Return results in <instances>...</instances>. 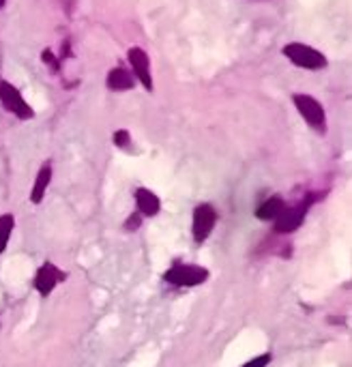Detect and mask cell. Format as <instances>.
<instances>
[{
	"instance_id": "cell-1",
	"label": "cell",
	"mask_w": 352,
	"mask_h": 367,
	"mask_svg": "<svg viewBox=\"0 0 352 367\" xmlns=\"http://www.w3.org/2000/svg\"><path fill=\"white\" fill-rule=\"evenodd\" d=\"M208 277H211L208 268H204L200 264H187V262H174L161 275V279L166 283L178 286V288H196V286H202L204 281H208Z\"/></svg>"
},
{
	"instance_id": "cell-2",
	"label": "cell",
	"mask_w": 352,
	"mask_h": 367,
	"mask_svg": "<svg viewBox=\"0 0 352 367\" xmlns=\"http://www.w3.org/2000/svg\"><path fill=\"white\" fill-rule=\"evenodd\" d=\"M281 52H283V56H286L292 65H296V67H301V69H307V71H322V69H326V65H328L326 56H324L320 50H316V48H311V46H307V44L292 41V44H286Z\"/></svg>"
},
{
	"instance_id": "cell-3",
	"label": "cell",
	"mask_w": 352,
	"mask_h": 367,
	"mask_svg": "<svg viewBox=\"0 0 352 367\" xmlns=\"http://www.w3.org/2000/svg\"><path fill=\"white\" fill-rule=\"evenodd\" d=\"M292 104H294L296 112L303 116V121H305L311 129L324 131V127H326V114H324L322 104H320L316 97L305 95V93H298V95L292 97Z\"/></svg>"
},
{
	"instance_id": "cell-4",
	"label": "cell",
	"mask_w": 352,
	"mask_h": 367,
	"mask_svg": "<svg viewBox=\"0 0 352 367\" xmlns=\"http://www.w3.org/2000/svg\"><path fill=\"white\" fill-rule=\"evenodd\" d=\"M0 104L7 112L18 116L20 121H31L35 116V110L29 106V101L22 97V93L11 82H0Z\"/></svg>"
},
{
	"instance_id": "cell-5",
	"label": "cell",
	"mask_w": 352,
	"mask_h": 367,
	"mask_svg": "<svg viewBox=\"0 0 352 367\" xmlns=\"http://www.w3.org/2000/svg\"><path fill=\"white\" fill-rule=\"evenodd\" d=\"M217 219H219V215H217L215 206L208 204V202H202V204H198V206L193 208L191 234H193V241H196L198 245H202V243L211 236L213 228L217 226Z\"/></svg>"
},
{
	"instance_id": "cell-6",
	"label": "cell",
	"mask_w": 352,
	"mask_h": 367,
	"mask_svg": "<svg viewBox=\"0 0 352 367\" xmlns=\"http://www.w3.org/2000/svg\"><path fill=\"white\" fill-rule=\"evenodd\" d=\"M65 279H67V273L63 268H59L54 262H44L39 271L35 273V290L41 294V298H48L54 292V288L63 283Z\"/></svg>"
},
{
	"instance_id": "cell-7",
	"label": "cell",
	"mask_w": 352,
	"mask_h": 367,
	"mask_svg": "<svg viewBox=\"0 0 352 367\" xmlns=\"http://www.w3.org/2000/svg\"><path fill=\"white\" fill-rule=\"evenodd\" d=\"M311 200L305 202V204H296V206H286L283 213L275 219V232L277 234H290L294 230L301 228V223L305 221V215H307V208H309Z\"/></svg>"
},
{
	"instance_id": "cell-8",
	"label": "cell",
	"mask_w": 352,
	"mask_h": 367,
	"mask_svg": "<svg viewBox=\"0 0 352 367\" xmlns=\"http://www.w3.org/2000/svg\"><path fill=\"white\" fill-rule=\"evenodd\" d=\"M127 59H129L134 78L140 80V84L146 91H153V74H151V59H149V54L142 48H131Z\"/></svg>"
},
{
	"instance_id": "cell-9",
	"label": "cell",
	"mask_w": 352,
	"mask_h": 367,
	"mask_svg": "<svg viewBox=\"0 0 352 367\" xmlns=\"http://www.w3.org/2000/svg\"><path fill=\"white\" fill-rule=\"evenodd\" d=\"M134 198H136V211H138L142 217H155V215H159V211H161V200H159V196H157L153 189H149V187H138L136 193H134Z\"/></svg>"
},
{
	"instance_id": "cell-10",
	"label": "cell",
	"mask_w": 352,
	"mask_h": 367,
	"mask_svg": "<svg viewBox=\"0 0 352 367\" xmlns=\"http://www.w3.org/2000/svg\"><path fill=\"white\" fill-rule=\"evenodd\" d=\"M52 174L54 172H52V164L50 161L39 168V172L35 176V183H33V189H31V202L33 204H41V200L46 198V191H48V187L52 183Z\"/></svg>"
},
{
	"instance_id": "cell-11",
	"label": "cell",
	"mask_w": 352,
	"mask_h": 367,
	"mask_svg": "<svg viewBox=\"0 0 352 367\" xmlns=\"http://www.w3.org/2000/svg\"><path fill=\"white\" fill-rule=\"evenodd\" d=\"M286 206H288V204H286L279 196H271V198H266V200L256 208V217H258L260 221H275V219L283 213Z\"/></svg>"
},
{
	"instance_id": "cell-12",
	"label": "cell",
	"mask_w": 352,
	"mask_h": 367,
	"mask_svg": "<svg viewBox=\"0 0 352 367\" xmlns=\"http://www.w3.org/2000/svg\"><path fill=\"white\" fill-rule=\"evenodd\" d=\"M134 84H136V78H134V74L127 71L125 67H114V69L108 74V89H110V91H116V93H121V91H131Z\"/></svg>"
},
{
	"instance_id": "cell-13",
	"label": "cell",
	"mask_w": 352,
	"mask_h": 367,
	"mask_svg": "<svg viewBox=\"0 0 352 367\" xmlns=\"http://www.w3.org/2000/svg\"><path fill=\"white\" fill-rule=\"evenodd\" d=\"M16 230V217L11 213H5L0 215V256L5 253L9 241H11V234Z\"/></svg>"
},
{
	"instance_id": "cell-14",
	"label": "cell",
	"mask_w": 352,
	"mask_h": 367,
	"mask_svg": "<svg viewBox=\"0 0 352 367\" xmlns=\"http://www.w3.org/2000/svg\"><path fill=\"white\" fill-rule=\"evenodd\" d=\"M271 361H273V354L271 352H264V354H258V356H253L251 361H247V363H243L238 367H268Z\"/></svg>"
},
{
	"instance_id": "cell-15",
	"label": "cell",
	"mask_w": 352,
	"mask_h": 367,
	"mask_svg": "<svg viewBox=\"0 0 352 367\" xmlns=\"http://www.w3.org/2000/svg\"><path fill=\"white\" fill-rule=\"evenodd\" d=\"M142 221H144V217L136 211V213H131V217L123 223V228H125V232H136V230H140Z\"/></svg>"
},
{
	"instance_id": "cell-16",
	"label": "cell",
	"mask_w": 352,
	"mask_h": 367,
	"mask_svg": "<svg viewBox=\"0 0 352 367\" xmlns=\"http://www.w3.org/2000/svg\"><path fill=\"white\" fill-rule=\"evenodd\" d=\"M114 144H116L119 149H127V146L131 144L129 131H127V129H119V131L114 134Z\"/></svg>"
},
{
	"instance_id": "cell-17",
	"label": "cell",
	"mask_w": 352,
	"mask_h": 367,
	"mask_svg": "<svg viewBox=\"0 0 352 367\" xmlns=\"http://www.w3.org/2000/svg\"><path fill=\"white\" fill-rule=\"evenodd\" d=\"M5 5H7V0H0V9H3Z\"/></svg>"
}]
</instances>
